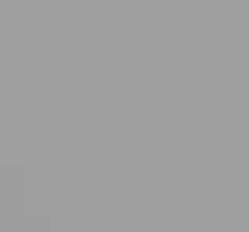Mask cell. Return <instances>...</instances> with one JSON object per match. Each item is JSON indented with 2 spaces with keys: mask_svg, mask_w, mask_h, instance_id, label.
Listing matches in <instances>:
<instances>
[]
</instances>
